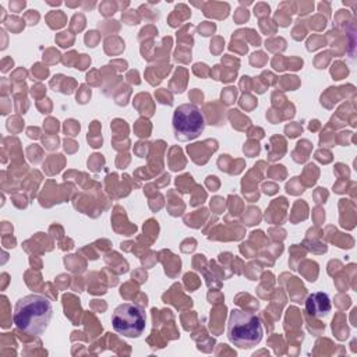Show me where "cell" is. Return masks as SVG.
I'll list each match as a JSON object with an SVG mask.
<instances>
[{"instance_id": "5", "label": "cell", "mask_w": 357, "mask_h": 357, "mask_svg": "<svg viewBox=\"0 0 357 357\" xmlns=\"http://www.w3.org/2000/svg\"><path fill=\"white\" fill-rule=\"evenodd\" d=\"M332 308V303L331 298L324 291H318V293H312L307 297L305 300V311L308 315L311 317H317V318H322L325 315H328V312Z\"/></svg>"}, {"instance_id": "3", "label": "cell", "mask_w": 357, "mask_h": 357, "mask_svg": "<svg viewBox=\"0 0 357 357\" xmlns=\"http://www.w3.org/2000/svg\"><path fill=\"white\" fill-rule=\"evenodd\" d=\"M172 127L178 141H190L204 131L205 117L197 105L183 103L173 112Z\"/></svg>"}, {"instance_id": "2", "label": "cell", "mask_w": 357, "mask_h": 357, "mask_svg": "<svg viewBox=\"0 0 357 357\" xmlns=\"http://www.w3.org/2000/svg\"><path fill=\"white\" fill-rule=\"evenodd\" d=\"M264 329L259 318L244 310H233L227 321V337L240 349H251L262 340Z\"/></svg>"}, {"instance_id": "1", "label": "cell", "mask_w": 357, "mask_h": 357, "mask_svg": "<svg viewBox=\"0 0 357 357\" xmlns=\"http://www.w3.org/2000/svg\"><path fill=\"white\" fill-rule=\"evenodd\" d=\"M53 317L50 300L40 294H26L14 307L13 321L15 326L32 336H40L47 329Z\"/></svg>"}, {"instance_id": "4", "label": "cell", "mask_w": 357, "mask_h": 357, "mask_svg": "<svg viewBox=\"0 0 357 357\" xmlns=\"http://www.w3.org/2000/svg\"><path fill=\"white\" fill-rule=\"evenodd\" d=\"M146 325V315L144 310L131 303L117 305L112 314L113 329L126 337H139Z\"/></svg>"}]
</instances>
